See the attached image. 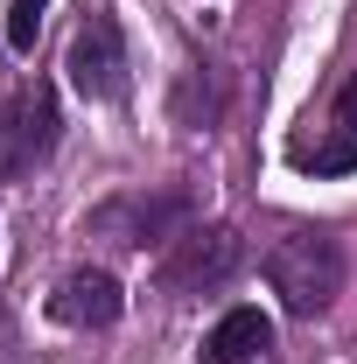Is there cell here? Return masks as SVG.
I'll list each match as a JSON object with an SVG mask.
<instances>
[{"instance_id":"cell-5","label":"cell","mask_w":357,"mask_h":364,"mask_svg":"<svg viewBox=\"0 0 357 364\" xmlns=\"http://www.w3.org/2000/svg\"><path fill=\"white\" fill-rule=\"evenodd\" d=\"M238 267H245V238L231 225H189L176 245H169V259H161V287H169V294H211V287H224Z\"/></svg>"},{"instance_id":"cell-6","label":"cell","mask_w":357,"mask_h":364,"mask_svg":"<svg viewBox=\"0 0 357 364\" xmlns=\"http://www.w3.org/2000/svg\"><path fill=\"white\" fill-rule=\"evenodd\" d=\"M119 309H127V287H119L105 267L70 273V280L56 287V301H49V316L70 322V329H112V322H119Z\"/></svg>"},{"instance_id":"cell-11","label":"cell","mask_w":357,"mask_h":364,"mask_svg":"<svg viewBox=\"0 0 357 364\" xmlns=\"http://www.w3.org/2000/svg\"><path fill=\"white\" fill-rule=\"evenodd\" d=\"M336 127H343V134H357V77L343 85V98H336Z\"/></svg>"},{"instance_id":"cell-3","label":"cell","mask_w":357,"mask_h":364,"mask_svg":"<svg viewBox=\"0 0 357 364\" xmlns=\"http://www.w3.org/2000/svg\"><path fill=\"white\" fill-rule=\"evenodd\" d=\"M189 231V196L182 189H134L91 210V238L105 245H176Z\"/></svg>"},{"instance_id":"cell-1","label":"cell","mask_w":357,"mask_h":364,"mask_svg":"<svg viewBox=\"0 0 357 364\" xmlns=\"http://www.w3.org/2000/svg\"><path fill=\"white\" fill-rule=\"evenodd\" d=\"M267 280H273V294H280L287 316L315 322L343 294V245L329 231H287V238H273V252H267Z\"/></svg>"},{"instance_id":"cell-2","label":"cell","mask_w":357,"mask_h":364,"mask_svg":"<svg viewBox=\"0 0 357 364\" xmlns=\"http://www.w3.org/2000/svg\"><path fill=\"white\" fill-rule=\"evenodd\" d=\"M56 147V85L28 77L0 105V182H28Z\"/></svg>"},{"instance_id":"cell-7","label":"cell","mask_w":357,"mask_h":364,"mask_svg":"<svg viewBox=\"0 0 357 364\" xmlns=\"http://www.w3.org/2000/svg\"><path fill=\"white\" fill-rule=\"evenodd\" d=\"M273 350V322L260 316V309H224L218 329L203 336V358L211 364H252Z\"/></svg>"},{"instance_id":"cell-8","label":"cell","mask_w":357,"mask_h":364,"mask_svg":"<svg viewBox=\"0 0 357 364\" xmlns=\"http://www.w3.org/2000/svg\"><path fill=\"white\" fill-rule=\"evenodd\" d=\"M176 127H189V134H203L211 119H218V77H211V63H189L176 77Z\"/></svg>"},{"instance_id":"cell-9","label":"cell","mask_w":357,"mask_h":364,"mask_svg":"<svg viewBox=\"0 0 357 364\" xmlns=\"http://www.w3.org/2000/svg\"><path fill=\"white\" fill-rule=\"evenodd\" d=\"M294 161L309 176H351L357 168V134H336V140H322V147H294Z\"/></svg>"},{"instance_id":"cell-10","label":"cell","mask_w":357,"mask_h":364,"mask_svg":"<svg viewBox=\"0 0 357 364\" xmlns=\"http://www.w3.org/2000/svg\"><path fill=\"white\" fill-rule=\"evenodd\" d=\"M43 14H49V0H7V49H14V56H36Z\"/></svg>"},{"instance_id":"cell-4","label":"cell","mask_w":357,"mask_h":364,"mask_svg":"<svg viewBox=\"0 0 357 364\" xmlns=\"http://www.w3.org/2000/svg\"><path fill=\"white\" fill-rule=\"evenodd\" d=\"M63 70H70L78 98H91V105H112V98L127 91V28H119L112 7H91L85 21H78Z\"/></svg>"}]
</instances>
